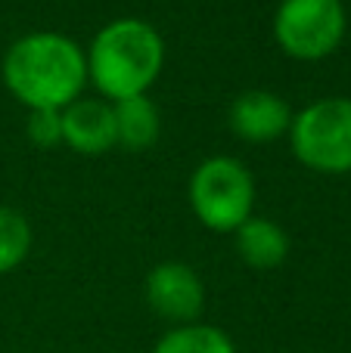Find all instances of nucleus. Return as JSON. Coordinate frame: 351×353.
I'll list each match as a JSON object with an SVG mask.
<instances>
[{
    "label": "nucleus",
    "instance_id": "10",
    "mask_svg": "<svg viewBox=\"0 0 351 353\" xmlns=\"http://www.w3.org/2000/svg\"><path fill=\"white\" fill-rule=\"evenodd\" d=\"M115 109V137L118 146L128 152H146L159 143L162 118L149 97H131L122 103H112Z\"/></svg>",
    "mask_w": 351,
    "mask_h": 353
},
{
    "label": "nucleus",
    "instance_id": "4",
    "mask_svg": "<svg viewBox=\"0 0 351 353\" xmlns=\"http://www.w3.org/2000/svg\"><path fill=\"white\" fill-rule=\"evenodd\" d=\"M290 149L314 174H351V99L327 97L296 112Z\"/></svg>",
    "mask_w": 351,
    "mask_h": 353
},
{
    "label": "nucleus",
    "instance_id": "6",
    "mask_svg": "<svg viewBox=\"0 0 351 353\" xmlns=\"http://www.w3.org/2000/svg\"><path fill=\"white\" fill-rule=\"evenodd\" d=\"M146 304L155 316L171 325L199 323L205 307V285L184 261H162L146 276Z\"/></svg>",
    "mask_w": 351,
    "mask_h": 353
},
{
    "label": "nucleus",
    "instance_id": "13",
    "mask_svg": "<svg viewBox=\"0 0 351 353\" xmlns=\"http://www.w3.org/2000/svg\"><path fill=\"white\" fill-rule=\"evenodd\" d=\"M25 130L37 149L62 146V112H28Z\"/></svg>",
    "mask_w": 351,
    "mask_h": 353
},
{
    "label": "nucleus",
    "instance_id": "2",
    "mask_svg": "<svg viewBox=\"0 0 351 353\" xmlns=\"http://www.w3.org/2000/svg\"><path fill=\"white\" fill-rule=\"evenodd\" d=\"M84 59L87 81L106 103H122L149 93L165 65V41L146 19H112L93 34Z\"/></svg>",
    "mask_w": 351,
    "mask_h": 353
},
{
    "label": "nucleus",
    "instance_id": "11",
    "mask_svg": "<svg viewBox=\"0 0 351 353\" xmlns=\"http://www.w3.org/2000/svg\"><path fill=\"white\" fill-rule=\"evenodd\" d=\"M153 353H236L227 332L209 323L174 325L155 341Z\"/></svg>",
    "mask_w": 351,
    "mask_h": 353
},
{
    "label": "nucleus",
    "instance_id": "3",
    "mask_svg": "<svg viewBox=\"0 0 351 353\" xmlns=\"http://www.w3.org/2000/svg\"><path fill=\"white\" fill-rule=\"evenodd\" d=\"M190 208L211 232H236L255 214V180L234 155H211L190 176Z\"/></svg>",
    "mask_w": 351,
    "mask_h": 353
},
{
    "label": "nucleus",
    "instance_id": "5",
    "mask_svg": "<svg viewBox=\"0 0 351 353\" xmlns=\"http://www.w3.org/2000/svg\"><path fill=\"white\" fill-rule=\"evenodd\" d=\"M348 28L342 0H280L274 12V37L286 56L317 62L336 53Z\"/></svg>",
    "mask_w": 351,
    "mask_h": 353
},
{
    "label": "nucleus",
    "instance_id": "1",
    "mask_svg": "<svg viewBox=\"0 0 351 353\" xmlns=\"http://www.w3.org/2000/svg\"><path fill=\"white\" fill-rule=\"evenodd\" d=\"M0 72L28 112H62L87 87L84 50L59 31H31L12 41Z\"/></svg>",
    "mask_w": 351,
    "mask_h": 353
},
{
    "label": "nucleus",
    "instance_id": "7",
    "mask_svg": "<svg viewBox=\"0 0 351 353\" xmlns=\"http://www.w3.org/2000/svg\"><path fill=\"white\" fill-rule=\"evenodd\" d=\"M296 112L286 105V99H280L271 90H243L240 97L230 103L227 109V124L234 130V137H240L243 143L252 146H267V143L290 137V124Z\"/></svg>",
    "mask_w": 351,
    "mask_h": 353
},
{
    "label": "nucleus",
    "instance_id": "9",
    "mask_svg": "<svg viewBox=\"0 0 351 353\" xmlns=\"http://www.w3.org/2000/svg\"><path fill=\"white\" fill-rule=\"evenodd\" d=\"M234 245L240 261L252 270H277L290 257L286 230L267 217H255V214L234 232Z\"/></svg>",
    "mask_w": 351,
    "mask_h": 353
},
{
    "label": "nucleus",
    "instance_id": "12",
    "mask_svg": "<svg viewBox=\"0 0 351 353\" xmlns=\"http://www.w3.org/2000/svg\"><path fill=\"white\" fill-rule=\"evenodd\" d=\"M31 223L22 211L0 205V276L12 273L31 251Z\"/></svg>",
    "mask_w": 351,
    "mask_h": 353
},
{
    "label": "nucleus",
    "instance_id": "8",
    "mask_svg": "<svg viewBox=\"0 0 351 353\" xmlns=\"http://www.w3.org/2000/svg\"><path fill=\"white\" fill-rule=\"evenodd\" d=\"M62 146L81 155H103L118 146L115 109L106 99H75L62 109Z\"/></svg>",
    "mask_w": 351,
    "mask_h": 353
}]
</instances>
